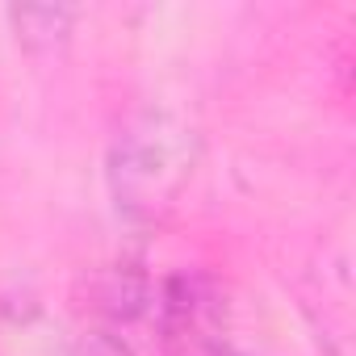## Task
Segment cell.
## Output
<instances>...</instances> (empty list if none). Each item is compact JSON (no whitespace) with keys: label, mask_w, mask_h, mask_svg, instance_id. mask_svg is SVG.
<instances>
[{"label":"cell","mask_w":356,"mask_h":356,"mask_svg":"<svg viewBox=\"0 0 356 356\" xmlns=\"http://www.w3.org/2000/svg\"><path fill=\"white\" fill-rule=\"evenodd\" d=\"M197 163L193 130L163 109L134 113L109 151V189L130 222H159L185 193Z\"/></svg>","instance_id":"obj_1"},{"label":"cell","mask_w":356,"mask_h":356,"mask_svg":"<svg viewBox=\"0 0 356 356\" xmlns=\"http://www.w3.org/2000/svg\"><path fill=\"white\" fill-rule=\"evenodd\" d=\"M9 17H13V26H17V38H22L30 51H55V47H63L67 34H72V22H76L72 9H55V5L13 9Z\"/></svg>","instance_id":"obj_2"},{"label":"cell","mask_w":356,"mask_h":356,"mask_svg":"<svg viewBox=\"0 0 356 356\" xmlns=\"http://www.w3.org/2000/svg\"><path fill=\"white\" fill-rule=\"evenodd\" d=\"M206 356H252V352H235V348H210Z\"/></svg>","instance_id":"obj_3"}]
</instances>
